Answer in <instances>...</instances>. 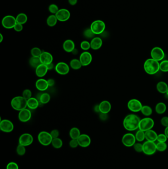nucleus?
Returning <instances> with one entry per match:
<instances>
[{"instance_id": "obj_1", "label": "nucleus", "mask_w": 168, "mask_h": 169, "mask_svg": "<svg viewBox=\"0 0 168 169\" xmlns=\"http://www.w3.org/2000/svg\"><path fill=\"white\" fill-rule=\"evenodd\" d=\"M140 118L135 114H129L125 117L123 122L124 128L128 131H134L138 129Z\"/></svg>"}, {"instance_id": "obj_2", "label": "nucleus", "mask_w": 168, "mask_h": 169, "mask_svg": "<svg viewBox=\"0 0 168 169\" xmlns=\"http://www.w3.org/2000/svg\"><path fill=\"white\" fill-rule=\"evenodd\" d=\"M144 71L149 75H154L160 70V63L152 58H149L144 62Z\"/></svg>"}, {"instance_id": "obj_3", "label": "nucleus", "mask_w": 168, "mask_h": 169, "mask_svg": "<svg viewBox=\"0 0 168 169\" xmlns=\"http://www.w3.org/2000/svg\"><path fill=\"white\" fill-rule=\"evenodd\" d=\"M11 106L14 109L20 111L27 108V100L22 96H15L11 101Z\"/></svg>"}, {"instance_id": "obj_4", "label": "nucleus", "mask_w": 168, "mask_h": 169, "mask_svg": "<svg viewBox=\"0 0 168 169\" xmlns=\"http://www.w3.org/2000/svg\"><path fill=\"white\" fill-rule=\"evenodd\" d=\"M90 29L95 35L101 34L106 29V24L103 21L96 20L91 23Z\"/></svg>"}, {"instance_id": "obj_5", "label": "nucleus", "mask_w": 168, "mask_h": 169, "mask_svg": "<svg viewBox=\"0 0 168 169\" xmlns=\"http://www.w3.org/2000/svg\"><path fill=\"white\" fill-rule=\"evenodd\" d=\"M39 142L43 146H48L52 143L53 138L50 133L46 131L40 132L37 136Z\"/></svg>"}, {"instance_id": "obj_6", "label": "nucleus", "mask_w": 168, "mask_h": 169, "mask_svg": "<svg viewBox=\"0 0 168 169\" xmlns=\"http://www.w3.org/2000/svg\"><path fill=\"white\" fill-rule=\"evenodd\" d=\"M154 125V122L152 119L149 117H146L140 120L139 130L146 132L152 129Z\"/></svg>"}, {"instance_id": "obj_7", "label": "nucleus", "mask_w": 168, "mask_h": 169, "mask_svg": "<svg viewBox=\"0 0 168 169\" xmlns=\"http://www.w3.org/2000/svg\"><path fill=\"white\" fill-rule=\"evenodd\" d=\"M143 144V153L146 155H152L157 151L156 144L155 142L146 141Z\"/></svg>"}, {"instance_id": "obj_8", "label": "nucleus", "mask_w": 168, "mask_h": 169, "mask_svg": "<svg viewBox=\"0 0 168 169\" xmlns=\"http://www.w3.org/2000/svg\"><path fill=\"white\" fill-rule=\"evenodd\" d=\"M17 23L16 18L14 16L9 15H6L3 18L2 24L3 26L7 29H10L14 28L15 24Z\"/></svg>"}, {"instance_id": "obj_9", "label": "nucleus", "mask_w": 168, "mask_h": 169, "mask_svg": "<svg viewBox=\"0 0 168 169\" xmlns=\"http://www.w3.org/2000/svg\"><path fill=\"white\" fill-rule=\"evenodd\" d=\"M136 141L135 135L131 133H127L124 135L122 138L123 144L127 147L133 146Z\"/></svg>"}, {"instance_id": "obj_10", "label": "nucleus", "mask_w": 168, "mask_h": 169, "mask_svg": "<svg viewBox=\"0 0 168 169\" xmlns=\"http://www.w3.org/2000/svg\"><path fill=\"white\" fill-rule=\"evenodd\" d=\"M127 106L129 109L133 112H138L141 111L143 105L140 101L137 99H132L128 101Z\"/></svg>"}, {"instance_id": "obj_11", "label": "nucleus", "mask_w": 168, "mask_h": 169, "mask_svg": "<svg viewBox=\"0 0 168 169\" xmlns=\"http://www.w3.org/2000/svg\"><path fill=\"white\" fill-rule=\"evenodd\" d=\"M150 55L151 58L157 61H162L165 57V53L164 50L161 47H153L152 49Z\"/></svg>"}, {"instance_id": "obj_12", "label": "nucleus", "mask_w": 168, "mask_h": 169, "mask_svg": "<svg viewBox=\"0 0 168 169\" xmlns=\"http://www.w3.org/2000/svg\"><path fill=\"white\" fill-rule=\"evenodd\" d=\"M0 129L4 133H11L14 130V125L12 122L8 119L1 120Z\"/></svg>"}, {"instance_id": "obj_13", "label": "nucleus", "mask_w": 168, "mask_h": 169, "mask_svg": "<svg viewBox=\"0 0 168 169\" xmlns=\"http://www.w3.org/2000/svg\"><path fill=\"white\" fill-rule=\"evenodd\" d=\"M34 141V138L31 134L24 133L21 135L19 138V144L24 146H28L32 144Z\"/></svg>"}, {"instance_id": "obj_14", "label": "nucleus", "mask_w": 168, "mask_h": 169, "mask_svg": "<svg viewBox=\"0 0 168 169\" xmlns=\"http://www.w3.org/2000/svg\"><path fill=\"white\" fill-rule=\"evenodd\" d=\"M55 71L61 75H65L70 71V67L65 62H60L55 67Z\"/></svg>"}, {"instance_id": "obj_15", "label": "nucleus", "mask_w": 168, "mask_h": 169, "mask_svg": "<svg viewBox=\"0 0 168 169\" xmlns=\"http://www.w3.org/2000/svg\"><path fill=\"white\" fill-rule=\"evenodd\" d=\"M79 60L83 66H87L89 65L92 62V55L89 52L85 51L80 54Z\"/></svg>"}, {"instance_id": "obj_16", "label": "nucleus", "mask_w": 168, "mask_h": 169, "mask_svg": "<svg viewBox=\"0 0 168 169\" xmlns=\"http://www.w3.org/2000/svg\"><path fill=\"white\" fill-rule=\"evenodd\" d=\"M58 20L61 22H65L70 18L71 16L70 12L65 9H60L55 15Z\"/></svg>"}, {"instance_id": "obj_17", "label": "nucleus", "mask_w": 168, "mask_h": 169, "mask_svg": "<svg viewBox=\"0 0 168 169\" xmlns=\"http://www.w3.org/2000/svg\"><path fill=\"white\" fill-rule=\"evenodd\" d=\"M77 140L79 146L83 148L87 147L91 144V138L87 134H81Z\"/></svg>"}, {"instance_id": "obj_18", "label": "nucleus", "mask_w": 168, "mask_h": 169, "mask_svg": "<svg viewBox=\"0 0 168 169\" xmlns=\"http://www.w3.org/2000/svg\"><path fill=\"white\" fill-rule=\"evenodd\" d=\"M18 119L20 121L25 123L29 121L32 117V113L30 110L25 108L19 111L18 113Z\"/></svg>"}, {"instance_id": "obj_19", "label": "nucleus", "mask_w": 168, "mask_h": 169, "mask_svg": "<svg viewBox=\"0 0 168 169\" xmlns=\"http://www.w3.org/2000/svg\"><path fill=\"white\" fill-rule=\"evenodd\" d=\"M40 59L42 64L47 65L53 62V58L52 55L48 52H43Z\"/></svg>"}, {"instance_id": "obj_20", "label": "nucleus", "mask_w": 168, "mask_h": 169, "mask_svg": "<svg viewBox=\"0 0 168 169\" xmlns=\"http://www.w3.org/2000/svg\"><path fill=\"white\" fill-rule=\"evenodd\" d=\"M36 87L38 90L40 92H43L47 90L49 87L48 84V80H45L44 79H40L36 81Z\"/></svg>"}, {"instance_id": "obj_21", "label": "nucleus", "mask_w": 168, "mask_h": 169, "mask_svg": "<svg viewBox=\"0 0 168 169\" xmlns=\"http://www.w3.org/2000/svg\"><path fill=\"white\" fill-rule=\"evenodd\" d=\"M100 112L108 114L112 108V105L109 101H104L99 104Z\"/></svg>"}, {"instance_id": "obj_22", "label": "nucleus", "mask_w": 168, "mask_h": 169, "mask_svg": "<svg viewBox=\"0 0 168 169\" xmlns=\"http://www.w3.org/2000/svg\"><path fill=\"white\" fill-rule=\"evenodd\" d=\"M91 49L93 50H98L102 47L103 45V41L100 37H94L91 40L90 42Z\"/></svg>"}, {"instance_id": "obj_23", "label": "nucleus", "mask_w": 168, "mask_h": 169, "mask_svg": "<svg viewBox=\"0 0 168 169\" xmlns=\"http://www.w3.org/2000/svg\"><path fill=\"white\" fill-rule=\"evenodd\" d=\"M48 69L47 65L41 64L36 69V74L37 77L42 78L45 76L48 73Z\"/></svg>"}, {"instance_id": "obj_24", "label": "nucleus", "mask_w": 168, "mask_h": 169, "mask_svg": "<svg viewBox=\"0 0 168 169\" xmlns=\"http://www.w3.org/2000/svg\"><path fill=\"white\" fill-rule=\"evenodd\" d=\"M64 50L67 52H71L75 49V44L72 40H66L63 44Z\"/></svg>"}, {"instance_id": "obj_25", "label": "nucleus", "mask_w": 168, "mask_h": 169, "mask_svg": "<svg viewBox=\"0 0 168 169\" xmlns=\"http://www.w3.org/2000/svg\"><path fill=\"white\" fill-rule=\"evenodd\" d=\"M145 136L146 141L155 142V141H157L158 135L154 130L151 129L145 132Z\"/></svg>"}, {"instance_id": "obj_26", "label": "nucleus", "mask_w": 168, "mask_h": 169, "mask_svg": "<svg viewBox=\"0 0 168 169\" xmlns=\"http://www.w3.org/2000/svg\"><path fill=\"white\" fill-rule=\"evenodd\" d=\"M40 103L37 98L32 97L27 100V107L30 109H36L39 106Z\"/></svg>"}, {"instance_id": "obj_27", "label": "nucleus", "mask_w": 168, "mask_h": 169, "mask_svg": "<svg viewBox=\"0 0 168 169\" xmlns=\"http://www.w3.org/2000/svg\"><path fill=\"white\" fill-rule=\"evenodd\" d=\"M156 89L160 93L162 94L166 93L168 89V84L165 82H159L156 85Z\"/></svg>"}, {"instance_id": "obj_28", "label": "nucleus", "mask_w": 168, "mask_h": 169, "mask_svg": "<svg viewBox=\"0 0 168 169\" xmlns=\"http://www.w3.org/2000/svg\"><path fill=\"white\" fill-rule=\"evenodd\" d=\"M38 101L43 104L48 103L50 100V95L48 93H43L39 95Z\"/></svg>"}, {"instance_id": "obj_29", "label": "nucleus", "mask_w": 168, "mask_h": 169, "mask_svg": "<svg viewBox=\"0 0 168 169\" xmlns=\"http://www.w3.org/2000/svg\"><path fill=\"white\" fill-rule=\"evenodd\" d=\"M167 109L166 105L163 102H159L155 106V111L158 114H163L166 112Z\"/></svg>"}, {"instance_id": "obj_30", "label": "nucleus", "mask_w": 168, "mask_h": 169, "mask_svg": "<svg viewBox=\"0 0 168 169\" xmlns=\"http://www.w3.org/2000/svg\"><path fill=\"white\" fill-rule=\"evenodd\" d=\"M69 135L71 139H77L81 135V133L80 130L77 127H74L70 130Z\"/></svg>"}, {"instance_id": "obj_31", "label": "nucleus", "mask_w": 168, "mask_h": 169, "mask_svg": "<svg viewBox=\"0 0 168 169\" xmlns=\"http://www.w3.org/2000/svg\"><path fill=\"white\" fill-rule=\"evenodd\" d=\"M29 64L33 68H37L39 65L42 64L40 62V58H36V57H31L29 59Z\"/></svg>"}, {"instance_id": "obj_32", "label": "nucleus", "mask_w": 168, "mask_h": 169, "mask_svg": "<svg viewBox=\"0 0 168 169\" xmlns=\"http://www.w3.org/2000/svg\"><path fill=\"white\" fill-rule=\"evenodd\" d=\"M70 67L74 70H79L81 68L82 65L79 59H73L70 61Z\"/></svg>"}, {"instance_id": "obj_33", "label": "nucleus", "mask_w": 168, "mask_h": 169, "mask_svg": "<svg viewBox=\"0 0 168 169\" xmlns=\"http://www.w3.org/2000/svg\"><path fill=\"white\" fill-rule=\"evenodd\" d=\"M58 19L54 15H50L48 17L46 20V23L49 27H53L56 24Z\"/></svg>"}, {"instance_id": "obj_34", "label": "nucleus", "mask_w": 168, "mask_h": 169, "mask_svg": "<svg viewBox=\"0 0 168 169\" xmlns=\"http://www.w3.org/2000/svg\"><path fill=\"white\" fill-rule=\"evenodd\" d=\"M16 19H17V23L23 25L27 22L28 20V17H27V15L25 13H20L17 15Z\"/></svg>"}, {"instance_id": "obj_35", "label": "nucleus", "mask_w": 168, "mask_h": 169, "mask_svg": "<svg viewBox=\"0 0 168 169\" xmlns=\"http://www.w3.org/2000/svg\"><path fill=\"white\" fill-rule=\"evenodd\" d=\"M141 112L144 116L149 117L152 114V109L148 105L143 106L141 109Z\"/></svg>"}, {"instance_id": "obj_36", "label": "nucleus", "mask_w": 168, "mask_h": 169, "mask_svg": "<svg viewBox=\"0 0 168 169\" xmlns=\"http://www.w3.org/2000/svg\"><path fill=\"white\" fill-rule=\"evenodd\" d=\"M135 138L136 141H138V142L143 141L144 139H146L145 132H143V130H139L136 133Z\"/></svg>"}, {"instance_id": "obj_37", "label": "nucleus", "mask_w": 168, "mask_h": 169, "mask_svg": "<svg viewBox=\"0 0 168 169\" xmlns=\"http://www.w3.org/2000/svg\"><path fill=\"white\" fill-rule=\"evenodd\" d=\"M52 146L56 149H59L61 148L63 146V141L62 139L60 138H53L51 143Z\"/></svg>"}, {"instance_id": "obj_38", "label": "nucleus", "mask_w": 168, "mask_h": 169, "mask_svg": "<svg viewBox=\"0 0 168 169\" xmlns=\"http://www.w3.org/2000/svg\"><path fill=\"white\" fill-rule=\"evenodd\" d=\"M42 53V50L39 47H33V49L31 50V54L32 56L33 57L40 58Z\"/></svg>"}, {"instance_id": "obj_39", "label": "nucleus", "mask_w": 168, "mask_h": 169, "mask_svg": "<svg viewBox=\"0 0 168 169\" xmlns=\"http://www.w3.org/2000/svg\"><path fill=\"white\" fill-rule=\"evenodd\" d=\"M95 35V34L93 32V31L91 30L90 28L85 29L83 32V36L87 39H92L93 38H94Z\"/></svg>"}, {"instance_id": "obj_40", "label": "nucleus", "mask_w": 168, "mask_h": 169, "mask_svg": "<svg viewBox=\"0 0 168 169\" xmlns=\"http://www.w3.org/2000/svg\"><path fill=\"white\" fill-rule=\"evenodd\" d=\"M160 70L163 72H168V60H164L160 63Z\"/></svg>"}, {"instance_id": "obj_41", "label": "nucleus", "mask_w": 168, "mask_h": 169, "mask_svg": "<svg viewBox=\"0 0 168 169\" xmlns=\"http://www.w3.org/2000/svg\"><path fill=\"white\" fill-rule=\"evenodd\" d=\"M167 148V144L166 142H158L156 144L157 150L160 152H163Z\"/></svg>"}, {"instance_id": "obj_42", "label": "nucleus", "mask_w": 168, "mask_h": 169, "mask_svg": "<svg viewBox=\"0 0 168 169\" xmlns=\"http://www.w3.org/2000/svg\"><path fill=\"white\" fill-rule=\"evenodd\" d=\"M17 152L19 156L24 155L26 153L25 146L19 144V145L17 147Z\"/></svg>"}, {"instance_id": "obj_43", "label": "nucleus", "mask_w": 168, "mask_h": 169, "mask_svg": "<svg viewBox=\"0 0 168 169\" xmlns=\"http://www.w3.org/2000/svg\"><path fill=\"white\" fill-rule=\"evenodd\" d=\"M80 47L82 50H89L91 48V45H90V43L87 41H84L82 42L80 44Z\"/></svg>"}, {"instance_id": "obj_44", "label": "nucleus", "mask_w": 168, "mask_h": 169, "mask_svg": "<svg viewBox=\"0 0 168 169\" xmlns=\"http://www.w3.org/2000/svg\"><path fill=\"white\" fill-rule=\"evenodd\" d=\"M48 10L50 13H52L53 15H55L56 14L57 12H58V10H59V9L58 8V6L55 4H51L48 7Z\"/></svg>"}, {"instance_id": "obj_45", "label": "nucleus", "mask_w": 168, "mask_h": 169, "mask_svg": "<svg viewBox=\"0 0 168 169\" xmlns=\"http://www.w3.org/2000/svg\"><path fill=\"white\" fill-rule=\"evenodd\" d=\"M32 95V93L31 90L29 89H26L23 92L22 96L26 100H28L30 98H31Z\"/></svg>"}, {"instance_id": "obj_46", "label": "nucleus", "mask_w": 168, "mask_h": 169, "mask_svg": "<svg viewBox=\"0 0 168 169\" xmlns=\"http://www.w3.org/2000/svg\"><path fill=\"white\" fill-rule=\"evenodd\" d=\"M134 149L136 152L138 153L143 152V144L140 143H135L134 144Z\"/></svg>"}, {"instance_id": "obj_47", "label": "nucleus", "mask_w": 168, "mask_h": 169, "mask_svg": "<svg viewBox=\"0 0 168 169\" xmlns=\"http://www.w3.org/2000/svg\"><path fill=\"white\" fill-rule=\"evenodd\" d=\"M6 169H19V167L17 163L14 162H11L7 165Z\"/></svg>"}, {"instance_id": "obj_48", "label": "nucleus", "mask_w": 168, "mask_h": 169, "mask_svg": "<svg viewBox=\"0 0 168 169\" xmlns=\"http://www.w3.org/2000/svg\"><path fill=\"white\" fill-rule=\"evenodd\" d=\"M168 138H167L166 135L163 133H161L160 135H158L157 139V141L160 142H166Z\"/></svg>"}, {"instance_id": "obj_49", "label": "nucleus", "mask_w": 168, "mask_h": 169, "mask_svg": "<svg viewBox=\"0 0 168 169\" xmlns=\"http://www.w3.org/2000/svg\"><path fill=\"white\" fill-rule=\"evenodd\" d=\"M69 145L71 148H76L79 146L77 139H71L69 142Z\"/></svg>"}, {"instance_id": "obj_50", "label": "nucleus", "mask_w": 168, "mask_h": 169, "mask_svg": "<svg viewBox=\"0 0 168 169\" xmlns=\"http://www.w3.org/2000/svg\"><path fill=\"white\" fill-rule=\"evenodd\" d=\"M50 133L51 135L52 136L53 139V138H59V136L60 135V132L58 130H56V129L53 130L51 131Z\"/></svg>"}, {"instance_id": "obj_51", "label": "nucleus", "mask_w": 168, "mask_h": 169, "mask_svg": "<svg viewBox=\"0 0 168 169\" xmlns=\"http://www.w3.org/2000/svg\"><path fill=\"white\" fill-rule=\"evenodd\" d=\"M161 123L162 126H163L165 127H168V117L165 116L161 119Z\"/></svg>"}, {"instance_id": "obj_52", "label": "nucleus", "mask_w": 168, "mask_h": 169, "mask_svg": "<svg viewBox=\"0 0 168 169\" xmlns=\"http://www.w3.org/2000/svg\"><path fill=\"white\" fill-rule=\"evenodd\" d=\"M14 29L15 31L19 32H21L22 30L23 29V27L22 24L17 23L14 27Z\"/></svg>"}, {"instance_id": "obj_53", "label": "nucleus", "mask_w": 168, "mask_h": 169, "mask_svg": "<svg viewBox=\"0 0 168 169\" xmlns=\"http://www.w3.org/2000/svg\"><path fill=\"white\" fill-rule=\"evenodd\" d=\"M99 117H100V119L102 121H106V120H107V114L100 112Z\"/></svg>"}, {"instance_id": "obj_54", "label": "nucleus", "mask_w": 168, "mask_h": 169, "mask_svg": "<svg viewBox=\"0 0 168 169\" xmlns=\"http://www.w3.org/2000/svg\"><path fill=\"white\" fill-rule=\"evenodd\" d=\"M48 84L49 87H52L55 84V81L53 79H49L48 80Z\"/></svg>"}, {"instance_id": "obj_55", "label": "nucleus", "mask_w": 168, "mask_h": 169, "mask_svg": "<svg viewBox=\"0 0 168 169\" xmlns=\"http://www.w3.org/2000/svg\"><path fill=\"white\" fill-rule=\"evenodd\" d=\"M68 3L71 6L76 5L77 3V0H68Z\"/></svg>"}, {"instance_id": "obj_56", "label": "nucleus", "mask_w": 168, "mask_h": 169, "mask_svg": "<svg viewBox=\"0 0 168 169\" xmlns=\"http://www.w3.org/2000/svg\"><path fill=\"white\" fill-rule=\"evenodd\" d=\"M94 110L95 112L100 113V107H99V104H97L94 106Z\"/></svg>"}, {"instance_id": "obj_57", "label": "nucleus", "mask_w": 168, "mask_h": 169, "mask_svg": "<svg viewBox=\"0 0 168 169\" xmlns=\"http://www.w3.org/2000/svg\"><path fill=\"white\" fill-rule=\"evenodd\" d=\"M47 67H48V70H52L54 68V64L53 63V62H52V63H51L47 65Z\"/></svg>"}, {"instance_id": "obj_58", "label": "nucleus", "mask_w": 168, "mask_h": 169, "mask_svg": "<svg viewBox=\"0 0 168 169\" xmlns=\"http://www.w3.org/2000/svg\"><path fill=\"white\" fill-rule=\"evenodd\" d=\"M166 136H167V138H168V127H166V129L165 130V133H164Z\"/></svg>"}, {"instance_id": "obj_59", "label": "nucleus", "mask_w": 168, "mask_h": 169, "mask_svg": "<svg viewBox=\"0 0 168 169\" xmlns=\"http://www.w3.org/2000/svg\"><path fill=\"white\" fill-rule=\"evenodd\" d=\"M3 36L1 33H0V43H2L3 41Z\"/></svg>"}, {"instance_id": "obj_60", "label": "nucleus", "mask_w": 168, "mask_h": 169, "mask_svg": "<svg viewBox=\"0 0 168 169\" xmlns=\"http://www.w3.org/2000/svg\"><path fill=\"white\" fill-rule=\"evenodd\" d=\"M73 52L74 55H76V54H77V52H78V50L75 48V49H74V50H73V52Z\"/></svg>"}, {"instance_id": "obj_61", "label": "nucleus", "mask_w": 168, "mask_h": 169, "mask_svg": "<svg viewBox=\"0 0 168 169\" xmlns=\"http://www.w3.org/2000/svg\"><path fill=\"white\" fill-rule=\"evenodd\" d=\"M167 95H168V90H167Z\"/></svg>"}]
</instances>
